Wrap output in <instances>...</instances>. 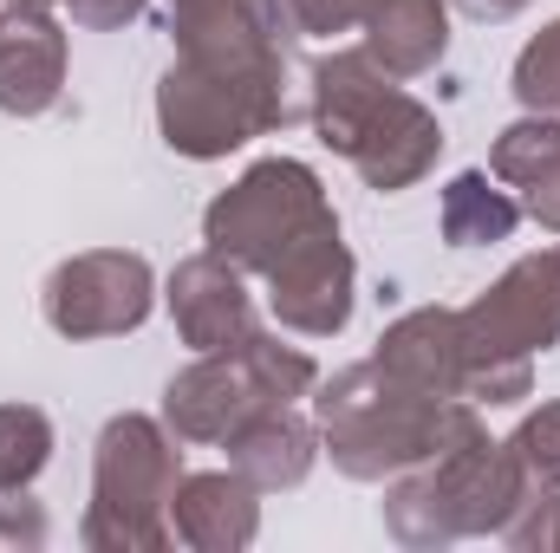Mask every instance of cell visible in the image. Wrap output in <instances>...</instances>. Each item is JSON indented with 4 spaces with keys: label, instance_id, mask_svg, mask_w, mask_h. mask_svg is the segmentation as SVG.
I'll return each mask as SVG.
<instances>
[{
    "label": "cell",
    "instance_id": "1",
    "mask_svg": "<svg viewBox=\"0 0 560 553\" xmlns=\"http://www.w3.org/2000/svg\"><path fill=\"white\" fill-rule=\"evenodd\" d=\"M170 33L183 52L156 85V125L170 150L209 163V156H229L248 138L300 118V105L287 98L280 33H268V20L248 0L183 7L170 13Z\"/></svg>",
    "mask_w": 560,
    "mask_h": 553
},
{
    "label": "cell",
    "instance_id": "2",
    "mask_svg": "<svg viewBox=\"0 0 560 553\" xmlns=\"http://www.w3.org/2000/svg\"><path fill=\"white\" fill-rule=\"evenodd\" d=\"M319 430L332 443V462L352 482H378V475L418 469V462L443 456V449H463V443L489 436L469 404L423 398L405 378H392L378 358L339 372L319 391Z\"/></svg>",
    "mask_w": 560,
    "mask_h": 553
},
{
    "label": "cell",
    "instance_id": "3",
    "mask_svg": "<svg viewBox=\"0 0 560 553\" xmlns=\"http://www.w3.org/2000/svg\"><path fill=\"white\" fill-rule=\"evenodd\" d=\"M313 125L372 189H411L443 150V125L365 52H332L313 72Z\"/></svg>",
    "mask_w": 560,
    "mask_h": 553
},
{
    "label": "cell",
    "instance_id": "4",
    "mask_svg": "<svg viewBox=\"0 0 560 553\" xmlns=\"http://www.w3.org/2000/svg\"><path fill=\"white\" fill-rule=\"evenodd\" d=\"M456 326H463V398L476 404L528 398L535 352L560 345V248L515 261L476 306L456 313Z\"/></svg>",
    "mask_w": 560,
    "mask_h": 553
},
{
    "label": "cell",
    "instance_id": "5",
    "mask_svg": "<svg viewBox=\"0 0 560 553\" xmlns=\"http://www.w3.org/2000/svg\"><path fill=\"white\" fill-rule=\"evenodd\" d=\"M528 475L509 456V443H463L430 456V469L398 482L385 502V521L405 548H436V541H463V534H502L522 508H528Z\"/></svg>",
    "mask_w": 560,
    "mask_h": 553
},
{
    "label": "cell",
    "instance_id": "6",
    "mask_svg": "<svg viewBox=\"0 0 560 553\" xmlns=\"http://www.w3.org/2000/svg\"><path fill=\"white\" fill-rule=\"evenodd\" d=\"M313 378L319 372L300 345H280L268 332H255L235 352H196V365L170 378L163 416L183 443H229L255 411L293 404L300 391H313Z\"/></svg>",
    "mask_w": 560,
    "mask_h": 553
},
{
    "label": "cell",
    "instance_id": "7",
    "mask_svg": "<svg viewBox=\"0 0 560 553\" xmlns=\"http://www.w3.org/2000/svg\"><path fill=\"white\" fill-rule=\"evenodd\" d=\"M319 235H339L332 209H326V189L306 163L293 156H268L255 163L229 196L209 202L202 215V242L235 261V268H255V274H275L280 261Z\"/></svg>",
    "mask_w": 560,
    "mask_h": 553
},
{
    "label": "cell",
    "instance_id": "8",
    "mask_svg": "<svg viewBox=\"0 0 560 553\" xmlns=\"http://www.w3.org/2000/svg\"><path fill=\"white\" fill-rule=\"evenodd\" d=\"M183 482L176 443L150 416H112L98 436L85 548H170V495Z\"/></svg>",
    "mask_w": 560,
    "mask_h": 553
},
{
    "label": "cell",
    "instance_id": "9",
    "mask_svg": "<svg viewBox=\"0 0 560 553\" xmlns=\"http://www.w3.org/2000/svg\"><path fill=\"white\" fill-rule=\"evenodd\" d=\"M150 261L125 248H98V255H72L46 280V326L66 339H112V332H138L150 319Z\"/></svg>",
    "mask_w": 560,
    "mask_h": 553
},
{
    "label": "cell",
    "instance_id": "10",
    "mask_svg": "<svg viewBox=\"0 0 560 553\" xmlns=\"http://www.w3.org/2000/svg\"><path fill=\"white\" fill-rule=\"evenodd\" d=\"M170 313H176V332L189 352H235L242 339H255V306H248L242 268L222 261L215 248L189 255L170 274Z\"/></svg>",
    "mask_w": 560,
    "mask_h": 553
},
{
    "label": "cell",
    "instance_id": "11",
    "mask_svg": "<svg viewBox=\"0 0 560 553\" xmlns=\"http://www.w3.org/2000/svg\"><path fill=\"white\" fill-rule=\"evenodd\" d=\"M268 286H275V319L287 332L332 339L352 319V255L339 248V235H319V242L293 248L268 274Z\"/></svg>",
    "mask_w": 560,
    "mask_h": 553
},
{
    "label": "cell",
    "instance_id": "12",
    "mask_svg": "<svg viewBox=\"0 0 560 553\" xmlns=\"http://www.w3.org/2000/svg\"><path fill=\"white\" fill-rule=\"evenodd\" d=\"M66 85V33L46 7H7L0 13V111L39 118L59 105Z\"/></svg>",
    "mask_w": 560,
    "mask_h": 553
},
{
    "label": "cell",
    "instance_id": "13",
    "mask_svg": "<svg viewBox=\"0 0 560 553\" xmlns=\"http://www.w3.org/2000/svg\"><path fill=\"white\" fill-rule=\"evenodd\" d=\"M255 482L235 469V475H183L176 495H170V534L183 548L202 553H235L261 534V508H255Z\"/></svg>",
    "mask_w": 560,
    "mask_h": 553
},
{
    "label": "cell",
    "instance_id": "14",
    "mask_svg": "<svg viewBox=\"0 0 560 553\" xmlns=\"http://www.w3.org/2000/svg\"><path fill=\"white\" fill-rule=\"evenodd\" d=\"M378 365L423 398H463V326L450 306H418L378 339Z\"/></svg>",
    "mask_w": 560,
    "mask_h": 553
},
{
    "label": "cell",
    "instance_id": "15",
    "mask_svg": "<svg viewBox=\"0 0 560 553\" xmlns=\"http://www.w3.org/2000/svg\"><path fill=\"white\" fill-rule=\"evenodd\" d=\"M365 59L392 79H418L450 46V13L443 0H365Z\"/></svg>",
    "mask_w": 560,
    "mask_h": 553
},
{
    "label": "cell",
    "instance_id": "16",
    "mask_svg": "<svg viewBox=\"0 0 560 553\" xmlns=\"http://www.w3.org/2000/svg\"><path fill=\"white\" fill-rule=\"evenodd\" d=\"M229 456L255 489H300L313 469V423L293 416L287 404H268L229 436Z\"/></svg>",
    "mask_w": 560,
    "mask_h": 553
},
{
    "label": "cell",
    "instance_id": "17",
    "mask_svg": "<svg viewBox=\"0 0 560 553\" xmlns=\"http://www.w3.org/2000/svg\"><path fill=\"white\" fill-rule=\"evenodd\" d=\"M515 202L502 189H489L482 169H463L450 189H443V242L450 248H476V242H509L515 228Z\"/></svg>",
    "mask_w": 560,
    "mask_h": 553
},
{
    "label": "cell",
    "instance_id": "18",
    "mask_svg": "<svg viewBox=\"0 0 560 553\" xmlns=\"http://www.w3.org/2000/svg\"><path fill=\"white\" fill-rule=\"evenodd\" d=\"M52 456V423L33 404H0V489H26Z\"/></svg>",
    "mask_w": 560,
    "mask_h": 553
},
{
    "label": "cell",
    "instance_id": "19",
    "mask_svg": "<svg viewBox=\"0 0 560 553\" xmlns=\"http://www.w3.org/2000/svg\"><path fill=\"white\" fill-rule=\"evenodd\" d=\"M555 156H560V125L548 111H528L522 125H509V131L495 138V176L515 183V189H528Z\"/></svg>",
    "mask_w": 560,
    "mask_h": 553
},
{
    "label": "cell",
    "instance_id": "20",
    "mask_svg": "<svg viewBox=\"0 0 560 553\" xmlns=\"http://www.w3.org/2000/svg\"><path fill=\"white\" fill-rule=\"evenodd\" d=\"M515 98L528 105V111H560V20L555 26H541L528 46H522V59H515Z\"/></svg>",
    "mask_w": 560,
    "mask_h": 553
},
{
    "label": "cell",
    "instance_id": "21",
    "mask_svg": "<svg viewBox=\"0 0 560 553\" xmlns=\"http://www.w3.org/2000/svg\"><path fill=\"white\" fill-rule=\"evenodd\" d=\"M509 456L522 462V475H528L535 495H541V489H560V404H541V411L528 416V423L509 436Z\"/></svg>",
    "mask_w": 560,
    "mask_h": 553
},
{
    "label": "cell",
    "instance_id": "22",
    "mask_svg": "<svg viewBox=\"0 0 560 553\" xmlns=\"http://www.w3.org/2000/svg\"><path fill=\"white\" fill-rule=\"evenodd\" d=\"M502 534H509L515 548H560V495H548V489L528 495V521L515 515Z\"/></svg>",
    "mask_w": 560,
    "mask_h": 553
},
{
    "label": "cell",
    "instance_id": "23",
    "mask_svg": "<svg viewBox=\"0 0 560 553\" xmlns=\"http://www.w3.org/2000/svg\"><path fill=\"white\" fill-rule=\"evenodd\" d=\"M0 541L7 548H39L46 541V515H39V502H13V489H0Z\"/></svg>",
    "mask_w": 560,
    "mask_h": 553
},
{
    "label": "cell",
    "instance_id": "24",
    "mask_svg": "<svg viewBox=\"0 0 560 553\" xmlns=\"http://www.w3.org/2000/svg\"><path fill=\"white\" fill-rule=\"evenodd\" d=\"M528 215H535L541 228H555V235H560V156L535 176V183H528Z\"/></svg>",
    "mask_w": 560,
    "mask_h": 553
},
{
    "label": "cell",
    "instance_id": "25",
    "mask_svg": "<svg viewBox=\"0 0 560 553\" xmlns=\"http://www.w3.org/2000/svg\"><path fill=\"white\" fill-rule=\"evenodd\" d=\"M138 13H143V0H72V20L92 26V33L125 26V20H138Z\"/></svg>",
    "mask_w": 560,
    "mask_h": 553
},
{
    "label": "cell",
    "instance_id": "26",
    "mask_svg": "<svg viewBox=\"0 0 560 553\" xmlns=\"http://www.w3.org/2000/svg\"><path fill=\"white\" fill-rule=\"evenodd\" d=\"M463 7H469L476 20H509V13H522L528 0H463Z\"/></svg>",
    "mask_w": 560,
    "mask_h": 553
},
{
    "label": "cell",
    "instance_id": "27",
    "mask_svg": "<svg viewBox=\"0 0 560 553\" xmlns=\"http://www.w3.org/2000/svg\"><path fill=\"white\" fill-rule=\"evenodd\" d=\"M163 7H170V13H183V7H202V0H163Z\"/></svg>",
    "mask_w": 560,
    "mask_h": 553
},
{
    "label": "cell",
    "instance_id": "28",
    "mask_svg": "<svg viewBox=\"0 0 560 553\" xmlns=\"http://www.w3.org/2000/svg\"><path fill=\"white\" fill-rule=\"evenodd\" d=\"M7 7H52V0H7Z\"/></svg>",
    "mask_w": 560,
    "mask_h": 553
}]
</instances>
